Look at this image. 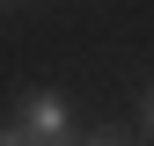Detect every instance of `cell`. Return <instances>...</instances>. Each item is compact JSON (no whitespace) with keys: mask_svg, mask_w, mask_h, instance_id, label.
<instances>
[{"mask_svg":"<svg viewBox=\"0 0 154 146\" xmlns=\"http://www.w3.org/2000/svg\"><path fill=\"white\" fill-rule=\"evenodd\" d=\"M140 132H154V88L140 95Z\"/></svg>","mask_w":154,"mask_h":146,"instance_id":"obj_3","label":"cell"},{"mask_svg":"<svg viewBox=\"0 0 154 146\" xmlns=\"http://www.w3.org/2000/svg\"><path fill=\"white\" fill-rule=\"evenodd\" d=\"M88 146H132V139H118V132H103V139H88Z\"/></svg>","mask_w":154,"mask_h":146,"instance_id":"obj_4","label":"cell"},{"mask_svg":"<svg viewBox=\"0 0 154 146\" xmlns=\"http://www.w3.org/2000/svg\"><path fill=\"white\" fill-rule=\"evenodd\" d=\"M15 124H22L37 146H81V139H73V110H66V95H51V88H29Z\"/></svg>","mask_w":154,"mask_h":146,"instance_id":"obj_1","label":"cell"},{"mask_svg":"<svg viewBox=\"0 0 154 146\" xmlns=\"http://www.w3.org/2000/svg\"><path fill=\"white\" fill-rule=\"evenodd\" d=\"M0 146H37V139L22 132V124H0Z\"/></svg>","mask_w":154,"mask_h":146,"instance_id":"obj_2","label":"cell"}]
</instances>
